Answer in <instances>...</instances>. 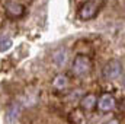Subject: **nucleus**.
<instances>
[{"label":"nucleus","instance_id":"nucleus-1","mask_svg":"<svg viewBox=\"0 0 125 124\" xmlns=\"http://www.w3.org/2000/svg\"><path fill=\"white\" fill-rule=\"evenodd\" d=\"M71 70L74 73V76L77 77H83V76H87L92 70V62L87 56L84 54H77L73 60V66H71Z\"/></svg>","mask_w":125,"mask_h":124},{"label":"nucleus","instance_id":"nucleus-9","mask_svg":"<svg viewBox=\"0 0 125 124\" xmlns=\"http://www.w3.org/2000/svg\"><path fill=\"white\" fill-rule=\"evenodd\" d=\"M67 120H68L70 124H83V121H84V112H83V110H73L71 112H68Z\"/></svg>","mask_w":125,"mask_h":124},{"label":"nucleus","instance_id":"nucleus-10","mask_svg":"<svg viewBox=\"0 0 125 124\" xmlns=\"http://www.w3.org/2000/svg\"><path fill=\"white\" fill-rule=\"evenodd\" d=\"M10 47H12V39L4 35H0V51H6Z\"/></svg>","mask_w":125,"mask_h":124},{"label":"nucleus","instance_id":"nucleus-2","mask_svg":"<svg viewBox=\"0 0 125 124\" xmlns=\"http://www.w3.org/2000/svg\"><path fill=\"white\" fill-rule=\"evenodd\" d=\"M122 72H124V67H122V63L119 60H109L103 66L102 69V76L106 79V80H116L122 76Z\"/></svg>","mask_w":125,"mask_h":124},{"label":"nucleus","instance_id":"nucleus-12","mask_svg":"<svg viewBox=\"0 0 125 124\" xmlns=\"http://www.w3.org/2000/svg\"><path fill=\"white\" fill-rule=\"evenodd\" d=\"M122 83H124V86H125V77H124V79H122Z\"/></svg>","mask_w":125,"mask_h":124},{"label":"nucleus","instance_id":"nucleus-5","mask_svg":"<svg viewBox=\"0 0 125 124\" xmlns=\"http://www.w3.org/2000/svg\"><path fill=\"white\" fill-rule=\"evenodd\" d=\"M97 105V96L94 93H86L82 99H80V110L89 112V111H93Z\"/></svg>","mask_w":125,"mask_h":124},{"label":"nucleus","instance_id":"nucleus-7","mask_svg":"<svg viewBox=\"0 0 125 124\" xmlns=\"http://www.w3.org/2000/svg\"><path fill=\"white\" fill-rule=\"evenodd\" d=\"M67 59H68V54L64 48H58L54 54H52V62L57 67H62L65 63H67Z\"/></svg>","mask_w":125,"mask_h":124},{"label":"nucleus","instance_id":"nucleus-3","mask_svg":"<svg viewBox=\"0 0 125 124\" xmlns=\"http://www.w3.org/2000/svg\"><path fill=\"white\" fill-rule=\"evenodd\" d=\"M99 3L96 1V0H89V1H86L82 7H80V10H79V19H82V21H90V19H93L94 16L97 15V12H99Z\"/></svg>","mask_w":125,"mask_h":124},{"label":"nucleus","instance_id":"nucleus-6","mask_svg":"<svg viewBox=\"0 0 125 124\" xmlns=\"http://www.w3.org/2000/svg\"><path fill=\"white\" fill-rule=\"evenodd\" d=\"M6 12H7L10 16H13V18H18V16H22V15H23V12H25V7H23L22 4H19V3L10 1V3H7V4H6Z\"/></svg>","mask_w":125,"mask_h":124},{"label":"nucleus","instance_id":"nucleus-11","mask_svg":"<svg viewBox=\"0 0 125 124\" xmlns=\"http://www.w3.org/2000/svg\"><path fill=\"white\" fill-rule=\"evenodd\" d=\"M105 124H121V121L118 118H111V120H108Z\"/></svg>","mask_w":125,"mask_h":124},{"label":"nucleus","instance_id":"nucleus-4","mask_svg":"<svg viewBox=\"0 0 125 124\" xmlns=\"http://www.w3.org/2000/svg\"><path fill=\"white\" fill-rule=\"evenodd\" d=\"M116 105V101L115 98L111 95V93H103L100 98H97V110L102 111V112H109L115 108Z\"/></svg>","mask_w":125,"mask_h":124},{"label":"nucleus","instance_id":"nucleus-8","mask_svg":"<svg viewBox=\"0 0 125 124\" xmlns=\"http://www.w3.org/2000/svg\"><path fill=\"white\" fill-rule=\"evenodd\" d=\"M68 86V77L65 76V74H57L55 77H54V80H52V88L55 89V91H62V89H65Z\"/></svg>","mask_w":125,"mask_h":124}]
</instances>
